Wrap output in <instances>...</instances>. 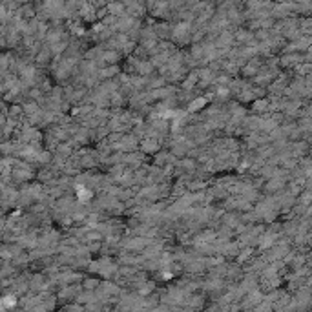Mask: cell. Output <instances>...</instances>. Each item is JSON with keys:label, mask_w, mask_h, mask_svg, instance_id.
<instances>
[]
</instances>
